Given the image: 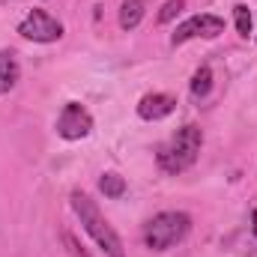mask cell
Listing matches in <instances>:
<instances>
[{"mask_svg": "<svg viewBox=\"0 0 257 257\" xmlns=\"http://www.w3.org/2000/svg\"><path fill=\"white\" fill-rule=\"evenodd\" d=\"M72 209H75V215L81 218L84 230L93 236V242H96L105 254L108 257H126V251H123V239H120L117 230L105 221V215H102L99 206L90 200V194L72 192Z\"/></svg>", "mask_w": 257, "mask_h": 257, "instance_id": "cell-1", "label": "cell"}, {"mask_svg": "<svg viewBox=\"0 0 257 257\" xmlns=\"http://www.w3.org/2000/svg\"><path fill=\"white\" fill-rule=\"evenodd\" d=\"M200 144H203V132L197 126L177 128V135L159 150V168L165 174H183L186 168H192L197 162Z\"/></svg>", "mask_w": 257, "mask_h": 257, "instance_id": "cell-2", "label": "cell"}, {"mask_svg": "<svg viewBox=\"0 0 257 257\" xmlns=\"http://www.w3.org/2000/svg\"><path fill=\"white\" fill-rule=\"evenodd\" d=\"M192 230V218L186 212H159L144 224V242L153 251H168L183 242Z\"/></svg>", "mask_w": 257, "mask_h": 257, "instance_id": "cell-3", "label": "cell"}, {"mask_svg": "<svg viewBox=\"0 0 257 257\" xmlns=\"http://www.w3.org/2000/svg\"><path fill=\"white\" fill-rule=\"evenodd\" d=\"M18 33L24 39H33V42H57L63 36V24L57 18H51L45 9H33L21 24H18Z\"/></svg>", "mask_w": 257, "mask_h": 257, "instance_id": "cell-4", "label": "cell"}, {"mask_svg": "<svg viewBox=\"0 0 257 257\" xmlns=\"http://www.w3.org/2000/svg\"><path fill=\"white\" fill-rule=\"evenodd\" d=\"M218 33H224V21L218 18V15H192V18H186L177 30H174V36H171V45H183V42H189L194 36H203V39H215Z\"/></svg>", "mask_w": 257, "mask_h": 257, "instance_id": "cell-5", "label": "cell"}, {"mask_svg": "<svg viewBox=\"0 0 257 257\" xmlns=\"http://www.w3.org/2000/svg\"><path fill=\"white\" fill-rule=\"evenodd\" d=\"M90 128H93V117L78 102H69L57 117V135L66 138V141H81V138L90 135Z\"/></svg>", "mask_w": 257, "mask_h": 257, "instance_id": "cell-6", "label": "cell"}, {"mask_svg": "<svg viewBox=\"0 0 257 257\" xmlns=\"http://www.w3.org/2000/svg\"><path fill=\"white\" fill-rule=\"evenodd\" d=\"M174 108H177L174 96H168V93H147L138 102V117L141 120H165L168 114H174Z\"/></svg>", "mask_w": 257, "mask_h": 257, "instance_id": "cell-7", "label": "cell"}, {"mask_svg": "<svg viewBox=\"0 0 257 257\" xmlns=\"http://www.w3.org/2000/svg\"><path fill=\"white\" fill-rule=\"evenodd\" d=\"M18 60H15V54L12 51H0V96L3 93H9L12 87H15V81H18Z\"/></svg>", "mask_w": 257, "mask_h": 257, "instance_id": "cell-8", "label": "cell"}, {"mask_svg": "<svg viewBox=\"0 0 257 257\" xmlns=\"http://www.w3.org/2000/svg\"><path fill=\"white\" fill-rule=\"evenodd\" d=\"M144 18V0H126L120 9V27L123 30H135Z\"/></svg>", "mask_w": 257, "mask_h": 257, "instance_id": "cell-9", "label": "cell"}, {"mask_svg": "<svg viewBox=\"0 0 257 257\" xmlns=\"http://www.w3.org/2000/svg\"><path fill=\"white\" fill-rule=\"evenodd\" d=\"M209 90H212V69L209 66H200L192 78V96L194 99H203Z\"/></svg>", "mask_w": 257, "mask_h": 257, "instance_id": "cell-10", "label": "cell"}, {"mask_svg": "<svg viewBox=\"0 0 257 257\" xmlns=\"http://www.w3.org/2000/svg\"><path fill=\"white\" fill-rule=\"evenodd\" d=\"M99 189L105 197H123L126 194V180L120 177V174H105L102 180H99Z\"/></svg>", "mask_w": 257, "mask_h": 257, "instance_id": "cell-11", "label": "cell"}, {"mask_svg": "<svg viewBox=\"0 0 257 257\" xmlns=\"http://www.w3.org/2000/svg\"><path fill=\"white\" fill-rule=\"evenodd\" d=\"M233 18H236V30H239L242 36H248V33H251V27H254L251 9H248L245 3H236V6H233Z\"/></svg>", "mask_w": 257, "mask_h": 257, "instance_id": "cell-12", "label": "cell"}, {"mask_svg": "<svg viewBox=\"0 0 257 257\" xmlns=\"http://www.w3.org/2000/svg\"><path fill=\"white\" fill-rule=\"evenodd\" d=\"M183 6H186V0H168V3L162 6V12H159V24H168V21H174V18L183 12Z\"/></svg>", "mask_w": 257, "mask_h": 257, "instance_id": "cell-13", "label": "cell"}, {"mask_svg": "<svg viewBox=\"0 0 257 257\" xmlns=\"http://www.w3.org/2000/svg\"><path fill=\"white\" fill-rule=\"evenodd\" d=\"M63 245H66V251H69V257H90L84 248H81V245H78V239H75L69 230L63 233Z\"/></svg>", "mask_w": 257, "mask_h": 257, "instance_id": "cell-14", "label": "cell"}, {"mask_svg": "<svg viewBox=\"0 0 257 257\" xmlns=\"http://www.w3.org/2000/svg\"><path fill=\"white\" fill-rule=\"evenodd\" d=\"M251 221H254V236H257V209L251 212Z\"/></svg>", "mask_w": 257, "mask_h": 257, "instance_id": "cell-15", "label": "cell"}]
</instances>
